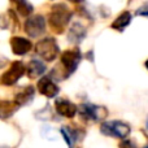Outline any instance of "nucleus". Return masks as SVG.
I'll list each match as a JSON object with an SVG mask.
<instances>
[{"label": "nucleus", "mask_w": 148, "mask_h": 148, "mask_svg": "<svg viewBox=\"0 0 148 148\" xmlns=\"http://www.w3.org/2000/svg\"><path fill=\"white\" fill-rule=\"evenodd\" d=\"M144 65H146V68H147V69H148V60H147V61H146V62H144Z\"/></svg>", "instance_id": "4be33fe9"}, {"label": "nucleus", "mask_w": 148, "mask_h": 148, "mask_svg": "<svg viewBox=\"0 0 148 148\" xmlns=\"http://www.w3.org/2000/svg\"><path fill=\"white\" fill-rule=\"evenodd\" d=\"M55 109H56V112L60 116L66 117V118H73L77 114V112H78V108H77L75 104H73L68 99H62V97L56 99V101H55Z\"/></svg>", "instance_id": "1a4fd4ad"}, {"label": "nucleus", "mask_w": 148, "mask_h": 148, "mask_svg": "<svg viewBox=\"0 0 148 148\" xmlns=\"http://www.w3.org/2000/svg\"><path fill=\"white\" fill-rule=\"evenodd\" d=\"M143 148H148V144H147V146H146V147H143Z\"/></svg>", "instance_id": "b1692460"}, {"label": "nucleus", "mask_w": 148, "mask_h": 148, "mask_svg": "<svg viewBox=\"0 0 148 148\" xmlns=\"http://www.w3.org/2000/svg\"><path fill=\"white\" fill-rule=\"evenodd\" d=\"M136 16H143V17H148V1L144 3L143 5H140V7L136 9Z\"/></svg>", "instance_id": "6ab92c4d"}, {"label": "nucleus", "mask_w": 148, "mask_h": 148, "mask_svg": "<svg viewBox=\"0 0 148 148\" xmlns=\"http://www.w3.org/2000/svg\"><path fill=\"white\" fill-rule=\"evenodd\" d=\"M23 30L30 38H38L46 31V20L42 14H34L23 23Z\"/></svg>", "instance_id": "0eeeda50"}, {"label": "nucleus", "mask_w": 148, "mask_h": 148, "mask_svg": "<svg viewBox=\"0 0 148 148\" xmlns=\"http://www.w3.org/2000/svg\"><path fill=\"white\" fill-rule=\"evenodd\" d=\"M25 72L26 66L22 61H13L9 69L0 77V83L3 86H12L20 81V78L25 74Z\"/></svg>", "instance_id": "423d86ee"}, {"label": "nucleus", "mask_w": 148, "mask_h": 148, "mask_svg": "<svg viewBox=\"0 0 148 148\" xmlns=\"http://www.w3.org/2000/svg\"><path fill=\"white\" fill-rule=\"evenodd\" d=\"M146 129H147V131H148V120H147V122H146Z\"/></svg>", "instance_id": "5701e85b"}, {"label": "nucleus", "mask_w": 148, "mask_h": 148, "mask_svg": "<svg viewBox=\"0 0 148 148\" xmlns=\"http://www.w3.org/2000/svg\"><path fill=\"white\" fill-rule=\"evenodd\" d=\"M82 55L78 48L66 49L61 53L60 57V65L62 68V78H68L77 70L79 62H81Z\"/></svg>", "instance_id": "f03ea898"}, {"label": "nucleus", "mask_w": 148, "mask_h": 148, "mask_svg": "<svg viewBox=\"0 0 148 148\" xmlns=\"http://www.w3.org/2000/svg\"><path fill=\"white\" fill-rule=\"evenodd\" d=\"M34 94H35V90H34L33 86H25V87H22L18 92H16L14 101L17 103L20 107H22V105H27L33 101Z\"/></svg>", "instance_id": "f8f14e48"}, {"label": "nucleus", "mask_w": 148, "mask_h": 148, "mask_svg": "<svg viewBox=\"0 0 148 148\" xmlns=\"http://www.w3.org/2000/svg\"><path fill=\"white\" fill-rule=\"evenodd\" d=\"M100 131L101 134L107 136H112V138H120V139H126L131 133L130 126L126 122L118 120H112V121H105L100 126Z\"/></svg>", "instance_id": "7ed1b4c3"}, {"label": "nucleus", "mask_w": 148, "mask_h": 148, "mask_svg": "<svg viewBox=\"0 0 148 148\" xmlns=\"http://www.w3.org/2000/svg\"><path fill=\"white\" fill-rule=\"evenodd\" d=\"M69 1H72V3H74V4H79V3L84 1V0H69Z\"/></svg>", "instance_id": "412c9836"}, {"label": "nucleus", "mask_w": 148, "mask_h": 148, "mask_svg": "<svg viewBox=\"0 0 148 148\" xmlns=\"http://www.w3.org/2000/svg\"><path fill=\"white\" fill-rule=\"evenodd\" d=\"M73 17V12L65 4H55L48 16V23L56 34H62Z\"/></svg>", "instance_id": "f257e3e1"}, {"label": "nucleus", "mask_w": 148, "mask_h": 148, "mask_svg": "<svg viewBox=\"0 0 148 148\" xmlns=\"http://www.w3.org/2000/svg\"><path fill=\"white\" fill-rule=\"evenodd\" d=\"M120 148H138V147H136V143L134 140L126 138L120 143Z\"/></svg>", "instance_id": "a211bd4d"}, {"label": "nucleus", "mask_w": 148, "mask_h": 148, "mask_svg": "<svg viewBox=\"0 0 148 148\" xmlns=\"http://www.w3.org/2000/svg\"><path fill=\"white\" fill-rule=\"evenodd\" d=\"M10 1L14 4L16 10L20 13L22 17H27L33 13L34 7L27 1V0H10Z\"/></svg>", "instance_id": "f3484780"}, {"label": "nucleus", "mask_w": 148, "mask_h": 148, "mask_svg": "<svg viewBox=\"0 0 148 148\" xmlns=\"http://www.w3.org/2000/svg\"><path fill=\"white\" fill-rule=\"evenodd\" d=\"M44 72H46V65L42 61H39V60H31L27 64V66H26V73H27L29 78L31 79L43 75Z\"/></svg>", "instance_id": "2eb2a0df"}, {"label": "nucleus", "mask_w": 148, "mask_h": 148, "mask_svg": "<svg viewBox=\"0 0 148 148\" xmlns=\"http://www.w3.org/2000/svg\"><path fill=\"white\" fill-rule=\"evenodd\" d=\"M86 29L82 23L79 22H75L70 27L69 33H68V40L70 43H75V44H79L84 38H86Z\"/></svg>", "instance_id": "ddd939ff"}, {"label": "nucleus", "mask_w": 148, "mask_h": 148, "mask_svg": "<svg viewBox=\"0 0 148 148\" xmlns=\"http://www.w3.org/2000/svg\"><path fill=\"white\" fill-rule=\"evenodd\" d=\"M130 22H131V13L127 12V10H125V12H122L112 22V29H114V30L122 33V31L130 25Z\"/></svg>", "instance_id": "dca6fc26"}, {"label": "nucleus", "mask_w": 148, "mask_h": 148, "mask_svg": "<svg viewBox=\"0 0 148 148\" xmlns=\"http://www.w3.org/2000/svg\"><path fill=\"white\" fill-rule=\"evenodd\" d=\"M79 114L82 116V118L86 121H99L104 120L108 114V109L105 107L101 105H95V104H90V103H84V104L79 105L78 109Z\"/></svg>", "instance_id": "39448f33"}, {"label": "nucleus", "mask_w": 148, "mask_h": 148, "mask_svg": "<svg viewBox=\"0 0 148 148\" xmlns=\"http://www.w3.org/2000/svg\"><path fill=\"white\" fill-rule=\"evenodd\" d=\"M35 52L44 61L51 62L59 56L60 48H59V46H57L56 40H55L53 38H49L48 36V38H44L36 43Z\"/></svg>", "instance_id": "20e7f679"}, {"label": "nucleus", "mask_w": 148, "mask_h": 148, "mask_svg": "<svg viewBox=\"0 0 148 148\" xmlns=\"http://www.w3.org/2000/svg\"><path fill=\"white\" fill-rule=\"evenodd\" d=\"M38 90L42 95H44L48 99L56 97L60 92V87L55 83V81L49 75H44L43 78L39 79L38 82Z\"/></svg>", "instance_id": "6e6552de"}, {"label": "nucleus", "mask_w": 148, "mask_h": 148, "mask_svg": "<svg viewBox=\"0 0 148 148\" xmlns=\"http://www.w3.org/2000/svg\"><path fill=\"white\" fill-rule=\"evenodd\" d=\"M20 105L14 100H0V120H8L18 110Z\"/></svg>", "instance_id": "4468645a"}, {"label": "nucleus", "mask_w": 148, "mask_h": 148, "mask_svg": "<svg viewBox=\"0 0 148 148\" xmlns=\"http://www.w3.org/2000/svg\"><path fill=\"white\" fill-rule=\"evenodd\" d=\"M61 135L64 138V140L66 142L68 147L69 148H73L75 146V143L82 138L83 135V131L78 127H73L72 125H65L61 127Z\"/></svg>", "instance_id": "9b49d317"}, {"label": "nucleus", "mask_w": 148, "mask_h": 148, "mask_svg": "<svg viewBox=\"0 0 148 148\" xmlns=\"http://www.w3.org/2000/svg\"><path fill=\"white\" fill-rule=\"evenodd\" d=\"M5 64H8V59H7V57H4V56H1V55H0V68L5 66Z\"/></svg>", "instance_id": "aec40b11"}, {"label": "nucleus", "mask_w": 148, "mask_h": 148, "mask_svg": "<svg viewBox=\"0 0 148 148\" xmlns=\"http://www.w3.org/2000/svg\"><path fill=\"white\" fill-rule=\"evenodd\" d=\"M10 48L14 55L23 56L33 49V44L29 39L23 38V36H13L10 39Z\"/></svg>", "instance_id": "9d476101"}]
</instances>
